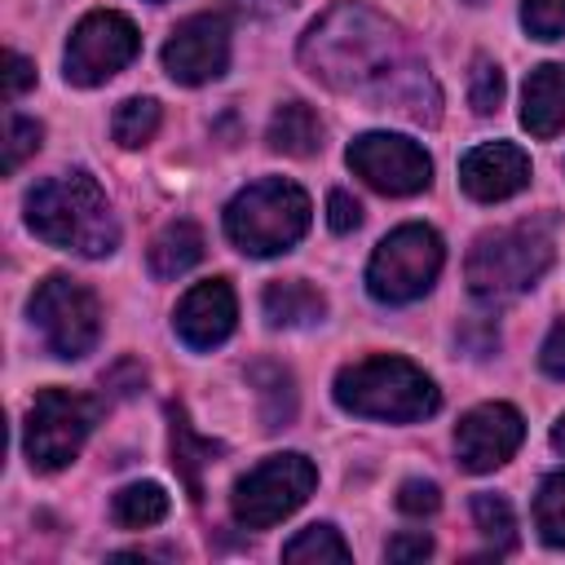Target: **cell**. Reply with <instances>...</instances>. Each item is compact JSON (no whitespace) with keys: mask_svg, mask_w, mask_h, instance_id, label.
Returning a JSON list of instances; mask_svg holds the SVG:
<instances>
[{"mask_svg":"<svg viewBox=\"0 0 565 565\" xmlns=\"http://www.w3.org/2000/svg\"><path fill=\"white\" fill-rule=\"evenodd\" d=\"M300 62L309 66L313 79L340 88V93H362L380 110H402L419 124L437 119L441 93L433 75L406 57V44L388 18H380L371 4L344 0L327 9L309 35L300 40Z\"/></svg>","mask_w":565,"mask_h":565,"instance_id":"obj_1","label":"cell"},{"mask_svg":"<svg viewBox=\"0 0 565 565\" xmlns=\"http://www.w3.org/2000/svg\"><path fill=\"white\" fill-rule=\"evenodd\" d=\"M26 225L44 243L79 256H110L119 243L110 203L88 172H57L40 181L26 194Z\"/></svg>","mask_w":565,"mask_h":565,"instance_id":"obj_2","label":"cell"},{"mask_svg":"<svg viewBox=\"0 0 565 565\" xmlns=\"http://www.w3.org/2000/svg\"><path fill=\"white\" fill-rule=\"evenodd\" d=\"M335 402L349 415L411 424V419L433 415L441 406V393L415 362L393 358V353H375V358L349 362L335 375Z\"/></svg>","mask_w":565,"mask_h":565,"instance_id":"obj_3","label":"cell"},{"mask_svg":"<svg viewBox=\"0 0 565 565\" xmlns=\"http://www.w3.org/2000/svg\"><path fill=\"white\" fill-rule=\"evenodd\" d=\"M309 230V194L296 181L265 177L238 190L225 207V234L247 256H278Z\"/></svg>","mask_w":565,"mask_h":565,"instance_id":"obj_4","label":"cell"},{"mask_svg":"<svg viewBox=\"0 0 565 565\" xmlns=\"http://www.w3.org/2000/svg\"><path fill=\"white\" fill-rule=\"evenodd\" d=\"M552 265V234L543 221H516L503 230H490L468 252V287L481 300H508L525 287H534Z\"/></svg>","mask_w":565,"mask_h":565,"instance_id":"obj_5","label":"cell"},{"mask_svg":"<svg viewBox=\"0 0 565 565\" xmlns=\"http://www.w3.org/2000/svg\"><path fill=\"white\" fill-rule=\"evenodd\" d=\"M441 260L446 247L433 225H402L375 247L366 265V291L380 305H411L437 282Z\"/></svg>","mask_w":565,"mask_h":565,"instance_id":"obj_6","label":"cell"},{"mask_svg":"<svg viewBox=\"0 0 565 565\" xmlns=\"http://www.w3.org/2000/svg\"><path fill=\"white\" fill-rule=\"evenodd\" d=\"M97 411H102L97 397H84V393H71V388L35 393V402L26 411V433H22L31 468H40V472L66 468L79 455V446L88 441V433L97 424Z\"/></svg>","mask_w":565,"mask_h":565,"instance_id":"obj_7","label":"cell"},{"mask_svg":"<svg viewBox=\"0 0 565 565\" xmlns=\"http://www.w3.org/2000/svg\"><path fill=\"white\" fill-rule=\"evenodd\" d=\"M318 486V468L305 455H269L265 463H256L247 477L234 481L230 508L234 521L247 530H269L282 516H291Z\"/></svg>","mask_w":565,"mask_h":565,"instance_id":"obj_8","label":"cell"},{"mask_svg":"<svg viewBox=\"0 0 565 565\" xmlns=\"http://www.w3.org/2000/svg\"><path fill=\"white\" fill-rule=\"evenodd\" d=\"M31 322L44 335L53 358H84L93 353L97 335H102V309L97 296L66 274H49L35 291H31Z\"/></svg>","mask_w":565,"mask_h":565,"instance_id":"obj_9","label":"cell"},{"mask_svg":"<svg viewBox=\"0 0 565 565\" xmlns=\"http://www.w3.org/2000/svg\"><path fill=\"white\" fill-rule=\"evenodd\" d=\"M137 44H141V35H137V26L124 13L93 9L71 31V44H66V84H79V88L106 84L115 71H124L137 57Z\"/></svg>","mask_w":565,"mask_h":565,"instance_id":"obj_10","label":"cell"},{"mask_svg":"<svg viewBox=\"0 0 565 565\" xmlns=\"http://www.w3.org/2000/svg\"><path fill=\"white\" fill-rule=\"evenodd\" d=\"M349 168L380 194H419L433 181V159L424 154V146H415L411 137L397 132H362L349 146Z\"/></svg>","mask_w":565,"mask_h":565,"instance_id":"obj_11","label":"cell"},{"mask_svg":"<svg viewBox=\"0 0 565 565\" xmlns=\"http://www.w3.org/2000/svg\"><path fill=\"white\" fill-rule=\"evenodd\" d=\"M230 66V22L221 13L185 18L163 44V71L177 84H207Z\"/></svg>","mask_w":565,"mask_h":565,"instance_id":"obj_12","label":"cell"},{"mask_svg":"<svg viewBox=\"0 0 565 565\" xmlns=\"http://www.w3.org/2000/svg\"><path fill=\"white\" fill-rule=\"evenodd\" d=\"M525 437V424L521 415L508 406V402H486V406H472L459 428H455V455L468 472H494L499 463H508L516 455Z\"/></svg>","mask_w":565,"mask_h":565,"instance_id":"obj_13","label":"cell"},{"mask_svg":"<svg viewBox=\"0 0 565 565\" xmlns=\"http://www.w3.org/2000/svg\"><path fill=\"white\" fill-rule=\"evenodd\" d=\"M459 185L481 199V203H499V199H512L516 190L530 185V154L512 141H486L477 150L463 154L459 163Z\"/></svg>","mask_w":565,"mask_h":565,"instance_id":"obj_14","label":"cell"},{"mask_svg":"<svg viewBox=\"0 0 565 565\" xmlns=\"http://www.w3.org/2000/svg\"><path fill=\"white\" fill-rule=\"evenodd\" d=\"M234 318H238V305H234L230 282L207 278V282H199L181 296V305L172 313V327L190 349H216L221 340H230Z\"/></svg>","mask_w":565,"mask_h":565,"instance_id":"obj_15","label":"cell"},{"mask_svg":"<svg viewBox=\"0 0 565 565\" xmlns=\"http://www.w3.org/2000/svg\"><path fill=\"white\" fill-rule=\"evenodd\" d=\"M521 124L534 137L565 132V66L561 62H547V66L530 71L525 93H521Z\"/></svg>","mask_w":565,"mask_h":565,"instance_id":"obj_16","label":"cell"},{"mask_svg":"<svg viewBox=\"0 0 565 565\" xmlns=\"http://www.w3.org/2000/svg\"><path fill=\"white\" fill-rule=\"evenodd\" d=\"M203 230L194 221H168L150 243V274L154 278H181L203 260Z\"/></svg>","mask_w":565,"mask_h":565,"instance_id":"obj_17","label":"cell"},{"mask_svg":"<svg viewBox=\"0 0 565 565\" xmlns=\"http://www.w3.org/2000/svg\"><path fill=\"white\" fill-rule=\"evenodd\" d=\"M265 141H269V150H278V154L305 159V154H313V150L322 146V124H318V115H313L305 102H287V106L274 110Z\"/></svg>","mask_w":565,"mask_h":565,"instance_id":"obj_18","label":"cell"},{"mask_svg":"<svg viewBox=\"0 0 565 565\" xmlns=\"http://www.w3.org/2000/svg\"><path fill=\"white\" fill-rule=\"evenodd\" d=\"M322 313H327V300L305 278H287V282H269L265 287V318L274 327H309Z\"/></svg>","mask_w":565,"mask_h":565,"instance_id":"obj_19","label":"cell"},{"mask_svg":"<svg viewBox=\"0 0 565 565\" xmlns=\"http://www.w3.org/2000/svg\"><path fill=\"white\" fill-rule=\"evenodd\" d=\"M168 419H172V463H177L185 490L199 499V490H203L199 472H203V463H212V455H221V446L207 441V437H199V433L190 428V419H185L181 406H168Z\"/></svg>","mask_w":565,"mask_h":565,"instance_id":"obj_20","label":"cell"},{"mask_svg":"<svg viewBox=\"0 0 565 565\" xmlns=\"http://www.w3.org/2000/svg\"><path fill=\"white\" fill-rule=\"evenodd\" d=\"M110 516H115V525H124V530L159 525V521L168 516V494H163V486H154V481L124 486V490L115 494V503H110Z\"/></svg>","mask_w":565,"mask_h":565,"instance_id":"obj_21","label":"cell"},{"mask_svg":"<svg viewBox=\"0 0 565 565\" xmlns=\"http://www.w3.org/2000/svg\"><path fill=\"white\" fill-rule=\"evenodd\" d=\"M252 380L260 384V419H265V428H269V433H274V428H282V424L291 419V411H296L291 375H287L282 366L260 362V366H252Z\"/></svg>","mask_w":565,"mask_h":565,"instance_id":"obj_22","label":"cell"},{"mask_svg":"<svg viewBox=\"0 0 565 565\" xmlns=\"http://www.w3.org/2000/svg\"><path fill=\"white\" fill-rule=\"evenodd\" d=\"M534 525L547 547H565V472L543 477L534 494Z\"/></svg>","mask_w":565,"mask_h":565,"instance_id":"obj_23","label":"cell"},{"mask_svg":"<svg viewBox=\"0 0 565 565\" xmlns=\"http://www.w3.org/2000/svg\"><path fill=\"white\" fill-rule=\"evenodd\" d=\"M110 132H115V141L119 146H146L154 132H159V102L154 97H128L119 110H115V119H110Z\"/></svg>","mask_w":565,"mask_h":565,"instance_id":"obj_24","label":"cell"},{"mask_svg":"<svg viewBox=\"0 0 565 565\" xmlns=\"http://www.w3.org/2000/svg\"><path fill=\"white\" fill-rule=\"evenodd\" d=\"M472 521L477 530L490 539L494 552H512L516 547V521H512V508L503 494H472Z\"/></svg>","mask_w":565,"mask_h":565,"instance_id":"obj_25","label":"cell"},{"mask_svg":"<svg viewBox=\"0 0 565 565\" xmlns=\"http://www.w3.org/2000/svg\"><path fill=\"white\" fill-rule=\"evenodd\" d=\"M282 561H349V543L340 539V530L331 525H305L287 547H282Z\"/></svg>","mask_w":565,"mask_h":565,"instance_id":"obj_26","label":"cell"},{"mask_svg":"<svg viewBox=\"0 0 565 565\" xmlns=\"http://www.w3.org/2000/svg\"><path fill=\"white\" fill-rule=\"evenodd\" d=\"M40 137H44V128L35 119L9 110V119H4V172H18L22 159L40 150Z\"/></svg>","mask_w":565,"mask_h":565,"instance_id":"obj_27","label":"cell"},{"mask_svg":"<svg viewBox=\"0 0 565 565\" xmlns=\"http://www.w3.org/2000/svg\"><path fill=\"white\" fill-rule=\"evenodd\" d=\"M468 102H472V110H477V115H490V110H499V102H503V71H499L490 57H477V62H472Z\"/></svg>","mask_w":565,"mask_h":565,"instance_id":"obj_28","label":"cell"},{"mask_svg":"<svg viewBox=\"0 0 565 565\" xmlns=\"http://www.w3.org/2000/svg\"><path fill=\"white\" fill-rule=\"evenodd\" d=\"M521 22L534 40L565 35V0H521Z\"/></svg>","mask_w":565,"mask_h":565,"instance_id":"obj_29","label":"cell"},{"mask_svg":"<svg viewBox=\"0 0 565 565\" xmlns=\"http://www.w3.org/2000/svg\"><path fill=\"white\" fill-rule=\"evenodd\" d=\"M437 503H441V494L433 481H402V490H397V508L406 516H428V512H437Z\"/></svg>","mask_w":565,"mask_h":565,"instance_id":"obj_30","label":"cell"},{"mask_svg":"<svg viewBox=\"0 0 565 565\" xmlns=\"http://www.w3.org/2000/svg\"><path fill=\"white\" fill-rule=\"evenodd\" d=\"M327 225H331L335 234L358 230V225H362V203H358L353 194H344V190H331V199H327Z\"/></svg>","mask_w":565,"mask_h":565,"instance_id":"obj_31","label":"cell"},{"mask_svg":"<svg viewBox=\"0 0 565 565\" xmlns=\"http://www.w3.org/2000/svg\"><path fill=\"white\" fill-rule=\"evenodd\" d=\"M539 366L552 375V380H565V318L552 322L543 349H539Z\"/></svg>","mask_w":565,"mask_h":565,"instance_id":"obj_32","label":"cell"},{"mask_svg":"<svg viewBox=\"0 0 565 565\" xmlns=\"http://www.w3.org/2000/svg\"><path fill=\"white\" fill-rule=\"evenodd\" d=\"M4 97L13 102V97H22L31 84H35V66L22 57V53H4Z\"/></svg>","mask_w":565,"mask_h":565,"instance_id":"obj_33","label":"cell"},{"mask_svg":"<svg viewBox=\"0 0 565 565\" xmlns=\"http://www.w3.org/2000/svg\"><path fill=\"white\" fill-rule=\"evenodd\" d=\"M428 552H433V539H428V534H397V539H388V547H384L388 561H424Z\"/></svg>","mask_w":565,"mask_h":565,"instance_id":"obj_34","label":"cell"},{"mask_svg":"<svg viewBox=\"0 0 565 565\" xmlns=\"http://www.w3.org/2000/svg\"><path fill=\"white\" fill-rule=\"evenodd\" d=\"M552 446H556V450H565V419L552 428Z\"/></svg>","mask_w":565,"mask_h":565,"instance_id":"obj_35","label":"cell"},{"mask_svg":"<svg viewBox=\"0 0 565 565\" xmlns=\"http://www.w3.org/2000/svg\"><path fill=\"white\" fill-rule=\"evenodd\" d=\"M463 4H481V0H463Z\"/></svg>","mask_w":565,"mask_h":565,"instance_id":"obj_36","label":"cell"}]
</instances>
